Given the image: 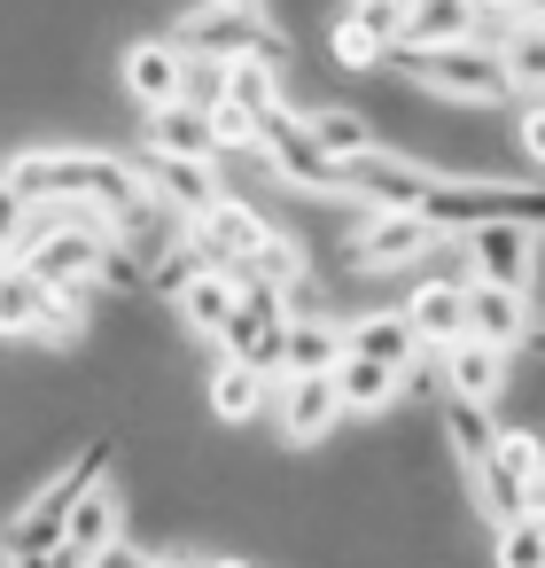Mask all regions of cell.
<instances>
[{"instance_id": "1", "label": "cell", "mask_w": 545, "mask_h": 568, "mask_svg": "<svg viewBox=\"0 0 545 568\" xmlns=\"http://www.w3.org/2000/svg\"><path fill=\"white\" fill-rule=\"evenodd\" d=\"M17 180V195L24 203H63V211H94V219H110L118 234L133 226V219H149L157 203H149V187L110 156V149H24L17 164H0Z\"/></svg>"}, {"instance_id": "2", "label": "cell", "mask_w": 545, "mask_h": 568, "mask_svg": "<svg viewBox=\"0 0 545 568\" xmlns=\"http://www.w3.org/2000/svg\"><path fill=\"white\" fill-rule=\"evenodd\" d=\"M9 265H24L32 281L48 288H102V281H125V257H118V226L94 219V211H63V203H32L24 234L9 242Z\"/></svg>"}, {"instance_id": "3", "label": "cell", "mask_w": 545, "mask_h": 568, "mask_svg": "<svg viewBox=\"0 0 545 568\" xmlns=\"http://www.w3.org/2000/svg\"><path fill=\"white\" fill-rule=\"evenodd\" d=\"M110 459H118V444L94 436V444H79V459H63L48 483H32V498L9 506V521H0V560H48V552H63L71 514H79V498L94 483H110Z\"/></svg>"}, {"instance_id": "4", "label": "cell", "mask_w": 545, "mask_h": 568, "mask_svg": "<svg viewBox=\"0 0 545 568\" xmlns=\"http://www.w3.org/2000/svg\"><path fill=\"white\" fill-rule=\"evenodd\" d=\"M382 71L413 79L436 110H460V118H491V110L506 102V63H498V48H483V40L436 48V55H390Z\"/></svg>"}, {"instance_id": "5", "label": "cell", "mask_w": 545, "mask_h": 568, "mask_svg": "<svg viewBox=\"0 0 545 568\" xmlns=\"http://www.w3.org/2000/svg\"><path fill=\"white\" fill-rule=\"evenodd\" d=\"M421 219L444 242H460L475 226H529V234H545V180H444Z\"/></svg>"}, {"instance_id": "6", "label": "cell", "mask_w": 545, "mask_h": 568, "mask_svg": "<svg viewBox=\"0 0 545 568\" xmlns=\"http://www.w3.org/2000/svg\"><path fill=\"white\" fill-rule=\"evenodd\" d=\"M195 63L226 71V63H289V40H281V17L265 9H234V0H211V9H188L180 32H172Z\"/></svg>"}, {"instance_id": "7", "label": "cell", "mask_w": 545, "mask_h": 568, "mask_svg": "<svg viewBox=\"0 0 545 568\" xmlns=\"http://www.w3.org/2000/svg\"><path fill=\"white\" fill-rule=\"evenodd\" d=\"M436 187H444V180H436L421 156H405V149H374V156H359V164L343 172V195H351L366 219H421Z\"/></svg>"}, {"instance_id": "8", "label": "cell", "mask_w": 545, "mask_h": 568, "mask_svg": "<svg viewBox=\"0 0 545 568\" xmlns=\"http://www.w3.org/2000/svg\"><path fill=\"white\" fill-rule=\"evenodd\" d=\"M452 250H460V273H467L475 288H514V296H529V288H537L545 234H529V226H475V234H460Z\"/></svg>"}, {"instance_id": "9", "label": "cell", "mask_w": 545, "mask_h": 568, "mask_svg": "<svg viewBox=\"0 0 545 568\" xmlns=\"http://www.w3.org/2000/svg\"><path fill=\"white\" fill-rule=\"evenodd\" d=\"M289 327H296V304H289L281 288H242V304H234V320H226L219 351H226L234 366H258V374H273V382H281Z\"/></svg>"}, {"instance_id": "10", "label": "cell", "mask_w": 545, "mask_h": 568, "mask_svg": "<svg viewBox=\"0 0 545 568\" xmlns=\"http://www.w3.org/2000/svg\"><path fill=\"white\" fill-rule=\"evenodd\" d=\"M273 187H296V195H343V172L320 156V141L304 133V110H273L265 118V141H258Z\"/></svg>"}, {"instance_id": "11", "label": "cell", "mask_w": 545, "mask_h": 568, "mask_svg": "<svg viewBox=\"0 0 545 568\" xmlns=\"http://www.w3.org/2000/svg\"><path fill=\"white\" fill-rule=\"evenodd\" d=\"M118 79H125L133 110L157 118V110H180V102H188V87H195V55H188L180 40H133L125 63H118Z\"/></svg>"}, {"instance_id": "12", "label": "cell", "mask_w": 545, "mask_h": 568, "mask_svg": "<svg viewBox=\"0 0 545 568\" xmlns=\"http://www.w3.org/2000/svg\"><path fill=\"white\" fill-rule=\"evenodd\" d=\"M273 420H281V444H289V452H320L351 413H343L335 374H296V382H281V397H273Z\"/></svg>"}, {"instance_id": "13", "label": "cell", "mask_w": 545, "mask_h": 568, "mask_svg": "<svg viewBox=\"0 0 545 568\" xmlns=\"http://www.w3.org/2000/svg\"><path fill=\"white\" fill-rule=\"evenodd\" d=\"M514 366H522V358H506V351H491V343L467 335V343H452V351L436 358V389H444L452 405H483V413H491V405L514 397Z\"/></svg>"}, {"instance_id": "14", "label": "cell", "mask_w": 545, "mask_h": 568, "mask_svg": "<svg viewBox=\"0 0 545 568\" xmlns=\"http://www.w3.org/2000/svg\"><path fill=\"white\" fill-rule=\"evenodd\" d=\"M141 164H149V172H141L149 203H157L164 219H180L188 234H195V226L226 203V180H219L226 164H157V156H141Z\"/></svg>"}, {"instance_id": "15", "label": "cell", "mask_w": 545, "mask_h": 568, "mask_svg": "<svg viewBox=\"0 0 545 568\" xmlns=\"http://www.w3.org/2000/svg\"><path fill=\"white\" fill-rule=\"evenodd\" d=\"M397 312L413 320L421 351H428V358H444L452 343H467V273H428V281H413Z\"/></svg>"}, {"instance_id": "16", "label": "cell", "mask_w": 545, "mask_h": 568, "mask_svg": "<svg viewBox=\"0 0 545 568\" xmlns=\"http://www.w3.org/2000/svg\"><path fill=\"white\" fill-rule=\"evenodd\" d=\"M436 250H444V234L428 219H359V234L343 242V257L359 273H397V265H421Z\"/></svg>"}, {"instance_id": "17", "label": "cell", "mask_w": 545, "mask_h": 568, "mask_svg": "<svg viewBox=\"0 0 545 568\" xmlns=\"http://www.w3.org/2000/svg\"><path fill=\"white\" fill-rule=\"evenodd\" d=\"M141 156H157V164H226L219 133H211V102H180V110L141 118Z\"/></svg>"}, {"instance_id": "18", "label": "cell", "mask_w": 545, "mask_h": 568, "mask_svg": "<svg viewBox=\"0 0 545 568\" xmlns=\"http://www.w3.org/2000/svg\"><path fill=\"white\" fill-rule=\"evenodd\" d=\"M467 335H475V343H491V351H506V358H522V351H529V335H537V296L475 288V281H467Z\"/></svg>"}, {"instance_id": "19", "label": "cell", "mask_w": 545, "mask_h": 568, "mask_svg": "<svg viewBox=\"0 0 545 568\" xmlns=\"http://www.w3.org/2000/svg\"><path fill=\"white\" fill-rule=\"evenodd\" d=\"M273 234H281V226H273L258 203H242V195H226V203H219V211L195 226V242H203V250H211L226 273H242V265H250V257H258Z\"/></svg>"}, {"instance_id": "20", "label": "cell", "mask_w": 545, "mask_h": 568, "mask_svg": "<svg viewBox=\"0 0 545 568\" xmlns=\"http://www.w3.org/2000/svg\"><path fill=\"white\" fill-rule=\"evenodd\" d=\"M343 335H351V358H382V366H397L405 382L428 366V351H421V335H413V320L405 312H359V320H343Z\"/></svg>"}, {"instance_id": "21", "label": "cell", "mask_w": 545, "mask_h": 568, "mask_svg": "<svg viewBox=\"0 0 545 568\" xmlns=\"http://www.w3.org/2000/svg\"><path fill=\"white\" fill-rule=\"evenodd\" d=\"M273 397H281V382H273V374H258V366H234V358H219V366H211V382H203V413H211L219 428H250Z\"/></svg>"}, {"instance_id": "22", "label": "cell", "mask_w": 545, "mask_h": 568, "mask_svg": "<svg viewBox=\"0 0 545 568\" xmlns=\"http://www.w3.org/2000/svg\"><path fill=\"white\" fill-rule=\"evenodd\" d=\"M304 133L320 141V156H327L335 172H351L359 156H374V149H382V133H374L351 102H312V110H304Z\"/></svg>"}, {"instance_id": "23", "label": "cell", "mask_w": 545, "mask_h": 568, "mask_svg": "<svg viewBox=\"0 0 545 568\" xmlns=\"http://www.w3.org/2000/svg\"><path fill=\"white\" fill-rule=\"evenodd\" d=\"M335 389H343V413L351 420H390L397 413V397H405V374L397 366H382V358H343L335 366Z\"/></svg>"}, {"instance_id": "24", "label": "cell", "mask_w": 545, "mask_h": 568, "mask_svg": "<svg viewBox=\"0 0 545 568\" xmlns=\"http://www.w3.org/2000/svg\"><path fill=\"white\" fill-rule=\"evenodd\" d=\"M125 514H133V506H125V490H118V483H94V490L79 498V514H71V537H63V545L94 568V560L125 537Z\"/></svg>"}, {"instance_id": "25", "label": "cell", "mask_w": 545, "mask_h": 568, "mask_svg": "<svg viewBox=\"0 0 545 568\" xmlns=\"http://www.w3.org/2000/svg\"><path fill=\"white\" fill-rule=\"evenodd\" d=\"M498 63H506V94L522 102H545V9H522L498 40Z\"/></svg>"}, {"instance_id": "26", "label": "cell", "mask_w": 545, "mask_h": 568, "mask_svg": "<svg viewBox=\"0 0 545 568\" xmlns=\"http://www.w3.org/2000/svg\"><path fill=\"white\" fill-rule=\"evenodd\" d=\"M234 304H242V281L226 273V265H211V273H195L180 296H172V312H180V327L188 335H226V320H234Z\"/></svg>"}, {"instance_id": "27", "label": "cell", "mask_w": 545, "mask_h": 568, "mask_svg": "<svg viewBox=\"0 0 545 568\" xmlns=\"http://www.w3.org/2000/svg\"><path fill=\"white\" fill-rule=\"evenodd\" d=\"M343 358H351V335H343V320L296 312V327H289V358H281V382H296V374H335Z\"/></svg>"}, {"instance_id": "28", "label": "cell", "mask_w": 545, "mask_h": 568, "mask_svg": "<svg viewBox=\"0 0 545 568\" xmlns=\"http://www.w3.org/2000/svg\"><path fill=\"white\" fill-rule=\"evenodd\" d=\"M48 281H32L24 265L0 273V343H40V320H48Z\"/></svg>"}, {"instance_id": "29", "label": "cell", "mask_w": 545, "mask_h": 568, "mask_svg": "<svg viewBox=\"0 0 545 568\" xmlns=\"http://www.w3.org/2000/svg\"><path fill=\"white\" fill-rule=\"evenodd\" d=\"M211 102H226V110H242V118L265 125L273 110H289V102H281V63H226Z\"/></svg>"}, {"instance_id": "30", "label": "cell", "mask_w": 545, "mask_h": 568, "mask_svg": "<svg viewBox=\"0 0 545 568\" xmlns=\"http://www.w3.org/2000/svg\"><path fill=\"white\" fill-rule=\"evenodd\" d=\"M234 281H242V288H281V296H296V288L312 281V250H304V242L281 226V234H273V242H265V250H258V257L234 273Z\"/></svg>"}, {"instance_id": "31", "label": "cell", "mask_w": 545, "mask_h": 568, "mask_svg": "<svg viewBox=\"0 0 545 568\" xmlns=\"http://www.w3.org/2000/svg\"><path fill=\"white\" fill-rule=\"evenodd\" d=\"M491 459L529 490V483H545V428L537 420H498V444H491Z\"/></svg>"}, {"instance_id": "32", "label": "cell", "mask_w": 545, "mask_h": 568, "mask_svg": "<svg viewBox=\"0 0 545 568\" xmlns=\"http://www.w3.org/2000/svg\"><path fill=\"white\" fill-rule=\"evenodd\" d=\"M327 55H335L343 71H374V63H390V48H382V40L359 24V9H343V17H335V32H327Z\"/></svg>"}, {"instance_id": "33", "label": "cell", "mask_w": 545, "mask_h": 568, "mask_svg": "<svg viewBox=\"0 0 545 568\" xmlns=\"http://www.w3.org/2000/svg\"><path fill=\"white\" fill-rule=\"evenodd\" d=\"M491 568H545V529H537V514L491 529Z\"/></svg>"}, {"instance_id": "34", "label": "cell", "mask_w": 545, "mask_h": 568, "mask_svg": "<svg viewBox=\"0 0 545 568\" xmlns=\"http://www.w3.org/2000/svg\"><path fill=\"white\" fill-rule=\"evenodd\" d=\"M514 156L529 164V180H545V102H529L514 118Z\"/></svg>"}, {"instance_id": "35", "label": "cell", "mask_w": 545, "mask_h": 568, "mask_svg": "<svg viewBox=\"0 0 545 568\" xmlns=\"http://www.w3.org/2000/svg\"><path fill=\"white\" fill-rule=\"evenodd\" d=\"M24 219H32V203L17 195V180H9V172H0V250H9V242L24 234Z\"/></svg>"}, {"instance_id": "36", "label": "cell", "mask_w": 545, "mask_h": 568, "mask_svg": "<svg viewBox=\"0 0 545 568\" xmlns=\"http://www.w3.org/2000/svg\"><path fill=\"white\" fill-rule=\"evenodd\" d=\"M94 568H164V552H149V545H125V537H118Z\"/></svg>"}, {"instance_id": "37", "label": "cell", "mask_w": 545, "mask_h": 568, "mask_svg": "<svg viewBox=\"0 0 545 568\" xmlns=\"http://www.w3.org/2000/svg\"><path fill=\"white\" fill-rule=\"evenodd\" d=\"M203 568H250V560H234V552H219V560H203Z\"/></svg>"}, {"instance_id": "38", "label": "cell", "mask_w": 545, "mask_h": 568, "mask_svg": "<svg viewBox=\"0 0 545 568\" xmlns=\"http://www.w3.org/2000/svg\"><path fill=\"white\" fill-rule=\"evenodd\" d=\"M0 568H55V560H0Z\"/></svg>"}, {"instance_id": "39", "label": "cell", "mask_w": 545, "mask_h": 568, "mask_svg": "<svg viewBox=\"0 0 545 568\" xmlns=\"http://www.w3.org/2000/svg\"><path fill=\"white\" fill-rule=\"evenodd\" d=\"M164 568H203V560H180V552H164Z\"/></svg>"}]
</instances>
